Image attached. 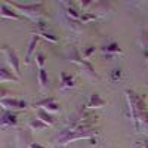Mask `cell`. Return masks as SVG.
I'll use <instances>...</instances> for the list:
<instances>
[{"mask_svg": "<svg viewBox=\"0 0 148 148\" xmlns=\"http://www.w3.org/2000/svg\"><path fill=\"white\" fill-rule=\"evenodd\" d=\"M125 93H126L135 132H142L148 135V107H147L145 96H141L130 89H126Z\"/></svg>", "mask_w": 148, "mask_h": 148, "instance_id": "obj_1", "label": "cell"}, {"mask_svg": "<svg viewBox=\"0 0 148 148\" xmlns=\"http://www.w3.org/2000/svg\"><path fill=\"white\" fill-rule=\"evenodd\" d=\"M98 135V130L95 127H88V129H64L59 133V136L56 139V147L62 148L65 145H68L70 142L79 141V139H92Z\"/></svg>", "mask_w": 148, "mask_h": 148, "instance_id": "obj_2", "label": "cell"}, {"mask_svg": "<svg viewBox=\"0 0 148 148\" xmlns=\"http://www.w3.org/2000/svg\"><path fill=\"white\" fill-rule=\"evenodd\" d=\"M5 3L9 5L10 8H14L15 10L21 12L24 16H27L30 19L36 21H42L46 18V8L43 2H37V3H16V2H9L5 0Z\"/></svg>", "mask_w": 148, "mask_h": 148, "instance_id": "obj_3", "label": "cell"}, {"mask_svg": "<svg viewBox=\"0 0 148 148\" xmlns=\"http://www.w3.org/2000/svg\"><path fill=\"white\" fill-rule=\"evenodd\" d=\"M2 51H3V53H5V56H6V61H8L9 68L21 79V61H19L16 52H15L10 46H8V45H5V46L2 47Z\"/></svg>", "mask_w": 148, "mask_h": 148, "instance_id": "obj_4", "label": "cell"}, {"mask_svg": "<svg viewBox=\"0 0 148 148\" xmlns=\"http://www.w3.org/2000/svg\"><path fill=\"white\" fill-rule=\"evenodd\" d=\"M0 105L5 111H19V110H27L28 108V102L19 99V98H2L0 99Z\"/></svg>", "mask_w": 148, "mask_h": 148, "instance_id": "obj_5", "label": "cell"}, {"mask_svg": "<svg viewBox=\"0 0 148 148\" xmlns=\"http://www.w3.org/2000/svg\"><path fill=\"white\" fill-rule=\"evenodd\" d=\"M34 108H42L45 111H47V113H59V110H61V105L58 104L56 101V98L53 96H49V98H45V99L39 101V102H36L34 104Z\"/></svg>", "mask_w": 148, "mask_h": 148, "instance_id": "obj_6", "label": "cell"}, {"mask_svg": "<svg viewBox=\"0 0 148 148\" xmlns=\"http://www.w3.org/2000/svg\"><path fill=\"white\" fill-rule=\"evenodd\" d=\"M33 142L31 132L27 129H19L16 133V148H28Z\"/></svg>", "mask_w": 148, "mask_h": 148, "instance_id": "obj_7", "label": "cell"}, {"mask_svg": "<svg viewBox=\"0 0 148 148\" xmlns=\"http://www.w3.org/2000/svg\"><path fill=\"white\" fill-rule=\"evenodd\" d=\"M39 40H40V37L37 36V34H31L30 42H28V46H27L25 56H24V65H28L30 61H31V58L37 53V52H36V46H37V43H39Z\"/></svg>", "mask_w": 148, "mask_h": 148, "instance_id": "obj_8", "label": "cell"}, {"mask_svg": "<svg viewBox=\"0 0 148 148\" xmlns=\"http://www.w3.org/2000/svg\"><path fill=\"white\" fill-rule=\"evenodd\" d=\"M0 15H2L3 19H14V21H21L22 16L18 14V12L10 8L9 5H6L5 2H2V5H0Z\"/></svg>", "mask_w": 148, "mask_h": 148, "instance_id": "obj_9", "label": "cell"}, {"mask_svg": "<svg viewBox=\"0 0 148 148\" xmlns=\"http://www.w3.org/2000/svg\"><path fill=\"white\" fill-rule=\"evenodd\" d=\"M107 105V101L104 99V98L98 93V92H93L90 93L88 102H86V108L88 110H95V108H104Z\"/></svg>", "mask_w": 148, "mask_h": 148, "instance_id": "obj_10", "label": "cell"}, {"mask_svg": "<svg viewBox=\"0 0 148 148\" xmlns=\"http://www.w3.org/2000/svg\"><path fill=\"white\" fill-rule=\"evenodd\" d=\"M6 82L19 83V77L12 70H9L6 65H2L0 67V83H6Z\"/></svg>", "mask_w": 148, "mask_h": 148, "instance_id": "obj_11", "label": "cell"}, {"mask_svg": "<svg viewBox=\"0 0 148 148\" xmlns=\"http://www.w3.org/2000/svg\"><path fill=\"white\" fill-rule=\"evenodd\" d=\"M18 126V116L14 111H5L2 116V127H16Z\"/></svg>", "mask_w": 148, "mask_h": 148, "instance_id": "obj_12", "label": "cell"}, {"mask_svg": "<svg viewBox=\"0 0 148 148\" xmlns=\"http://www.w3.org/2000/svg\"><path fill=\"white\" fill-rule=\"evenodd\" d=\"M101 52H102L104 56H107L108 59H111V58H113V55H119V53H121L123 51H121V47L119 46V43L111 42V43L105 45L104 47H101Z\"/></svg>", "mask_w": 148, "mask_h": 148, "instance_id": "obj_13", "label": "cell"}, {"mask_svg": "<svg viewBox=\"0 0 148 148\" xmlns=\"http://www.w3.org/2000/svg\"><path fill=\"white\" fill-rule=\"evenodd\" d=\"M59 80H61V84H59V88L65 90V89H73L74 86H76V82H74V77L71 76L70 73H59Z\"/></svg>", "mask_w": 148, "mask_h": 148, "instance_id": "obj_14", "label": "cell"}, {"mask_svg": "<svg viewBox=\"0 0 148 148\" xmlns=\"http://www.w3.org/2000/svg\"><path fill=\"white\" fill-rule=\"evenodd\" d=\"M36 114H37V119L42 120L43 123H46L47 126H53L56 123V119L51 113H47V111H45L42 108H36Z\"/></svg>", "mask_w": 148, "mask_h": 148, "instance_id": "obj_15", "label": "cell"}, {"mask_svg": "<svg viewBox=\"0 0 148 148\" xmlns=\"http://www.w3.org/2000/svg\"><path fill=\"white\" fill-rule=\"evenodd\" d=\"M47 127H49V126L46 125V123H43V121L39 120V119H33V120L28 121V129L33 130V132H42V130H45V129H47Z\"/></svg>", "mask_w": 148, "mask_h": 148, "instance_id": "obj_16", "label": "cell"}, {"mask_svg": "<svg viewBox=\"0 0 148 148\" xmlns=\"http://www.w3.org/2000/svg\"><path fill=\"white\" fill-rule=\"evenodd\" d=\"M37 80H39V86H40L42 90H45L47 86H49V77H47L46 68H40V70H39V76H37Z\"/></svg>", "mask_w": 148, "mask_h": 148, "instance_id": "obj_17", "label": "cell"}, {"mask_svg": "<svg viewBox=\"0 0 148 148\" xmlns=\"http://www.w3.org/2000/svg\"><path fill=\"white\" fill-rule=\"evenodd\" d=\"M82 68H83V71L88 74V76H90L92 79H96V80H99V74H98L96 71H95V67L89 62V61H84V62L80 65Z\"/></svg>", "mask_w": 148, "mask_h": 148, "instance_id": "obj_18", "label": "cell"}, {"mask_svg": "<svg viewBox=\"0 0 148 148\" xmlns=\"http://www.w3.org/2000/svg\"><path fill=\"white\" fill-rule=\"evenodd\" d=\"M33 34H37L40 39L47 40V42H51V43H58V37L55 34H52V33H49V31H36Z\"/></svg>", "mask_w": 148, "mask_h": 148, "instance_id": "obj_19", "label": "cell"}, {"mask_svg": "<svg viewBox=\"0 0 148 148\" xmlns=\"http://www.w3.org/2000/svg\"><path fill=\"white\" fill-rule=\"evenodd\" d=\"M98 19V15L96 14H92V12L86 10L80 16V24H86V22H90V21H96Z\"/></svg>", "mask_w": 148, "mask_h": 148, "instance_id": "obj_20", "label": "cell"}, {"mask_svg": "<svg viewBox=\"0 0 148 148\" xmlns=\"http://www.w3.org/2000/svg\"><path fill=\"white\" fill-rule=\"evenodd\" d=\"M34 61H36V65L39 67V70L40 68H45V65H46V56H45V53L37 52L34 55Z\"/></svg>", "mask_w": 148, "mask_h": 148, "instance_id": "obj_21", "label": "cell"}, {"mask_svg": "<svg viewBox=\"0 0 148 148\" xmlns=\"http://www.w3.org/2000/svg\"><path fill=\"white\" fill-rule=\"evenodd\" d=\"M96 52V46H88V47H86V49H83V51L80 52L82 53V56H83V59H86V61H88L93 53Z\"/></svg>", "mask_w": 148, "mask_h": 148, "instance_id": "obj_22", "label": "cell"}, {"mask_svg": "<svg viewBox=\"0 0 148 148\" xmlns=\"http://www.w3.org/2000/svg\"><path fill=\"white\" fill-rule=\"evenodd\" d=\"M139 43L144 51H148V31H142V34L139 37Z\"/></svg>", "mask_w": 148, "mask_h": 148, "instance_id": "obj_23", "label": "cell"}, {"mask_svg": "<svg viewBox=\"0 0 148 148\" xmlns=\"http://www.w3.org/2000/svg\"><path fill=\"white\" fill-rule=\"evenodd\" d=\"M120 77H121V70H120V68L113 70V71H111V74H110V79L113 80V82H119Z\"/></svg>", "mask_w": 148, "mask_h": 148, "instance_id": "obj_24", "label": "cell"}, {"mask_svg": "<svg viewBox=\"0 0 148 148\" xmlns=\"http://www.w3.org/2000/svg\"><path fill=\"white\" fill-rule=\"evenodd\" d=\"M28 148H47V147L42 145L40 142H34V141H33V142L30 144V147H28Z\"/></svg>", "mask_w": 148, "mask_h": 148, "instance_id": "obj_25", "label": "cell"}, {"mask_svg": "<svg viewBox=\"0 0 148 148\" xmlns=\"http://www.w3.org/2000/svg\"><path fill=\"white\" fill-rule=\"evenodd\" d=\"M141 148H148V139H145V141L142 142V145H141Z\"/></svg>", "mask_w": 148, "mask_h": 148, "instance_id": "obj_26", "label": "cell"}, {"mask_svg": "<svg viewBox=\"0 0 148 148\" xmlns=\"http://www.w3.org/2000/svg\"><path fill=\"white\" fill-rule=\"evenodd\" d=\"M144 55H145V59H147V62H148V51H144Z\"/></svg>", "mask_w": 148, "mask_h": 148, "instance_id": "obj_27", "label": "cell"}, {"mask_svg": "<svg viewBox=\"0 0 148 148\" xmlns=\"http://www.w3.org/2000/svg\"><path fill=\"white\" fill-rule=\"evenodd\" d=\"M135 148H141V147H135Z\"/></svg>", "mask_w": 148, "mask_h": 148, "instance_id": "obj_28", "label": "cell"}]
</instances>
